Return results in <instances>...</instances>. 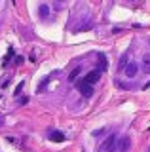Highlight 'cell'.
<instances>
[{
  "label": "cell",
  "mask_w": 150,
  "mask_h": 152,
  "mask_svg": "<svg viewBox=\"0 0 150 152\" xmlns=\"http://www.w3.org/2000/svg\"><path fill=\"white\" fill-rule=\"evenodd\" d=\"M97 59H99L97 70H99V72H105V70L108 69V59H106V55L105 53H99V55H97Z\"/></svg>",
  "instance_id": "5b68a950"
},
{
  "label": "cell",
  "mask_w": 150,
  "mask_h": 152,
  "mask_svg": "<svg viewBox=\"0 0 150 152\" xmlns=\"http://www.w3.org/2000/svg\"><path fill=\"white\" fill-rule=\"evenodd\" d=\"M38 13H40V17H48V15H50V6H46V4H40Z\"/></svg>",
  "instance_id": "9c48e42d"
},
{
  "label": "cell",
  "mask_w": 150,
  "mask_h": 152,
  "mask_svg": "<svg viewBox=\"0 0 150 152\" xmlns=\"http://www.w3.org/2000/svg\"><path fill=\"white\" fill-rule=\"evenodd\" d=\"M61 4H63V0H55V8H61Z\"/></svg>",
  "instance_id": "4fadbf2b"
},
{
  "label": "cell",
  "mask_w": 150,
  "mask_h": 152,
  "mask_svg": "<svg viewBox=\"0 0 150 152\" xmlns=\"http://www.w3.org/2000/svg\"><path fill=\"white\" fill-rule=\"evenodd\" d=\"M129 146H131V139L127 135L122 137V139H118V152H127Z\"/></svg>",
  "instance_id": "277c9868"
},
{
  "label": "cell",
  "mask_w": 150,
  "mask_h": 152,
  "mask_svg": "<svg viewBox=\"0 0 150 152\" xmlns=\"http://www.w3.org/2000/svg\"><path fill=\"white\" fill-rule=\"evenodd\" d=\"M50 139L55 141V142H61V141L65 139V135H63L61 131H51V133H50Z\"/></svg>",
  "instance_id": "52a82bcc"
},
{
  "label": "cell",
  "mask_w": 150,
  "mask_h": 152,
  "mask_svg": "<svg viewBox=\"0 0 150 152\" xmlns=\"http://www.w3.org/2000/svg\"><path fill=\"white\" fill-rule=\"evenodd\" d=\"M144 88H150V82H148V84H146V86H144Z\"/></svg>",
  "instance_id": "5bb4252c"
},
{
  "label": "cell",
  "mask_w": 150,
  "mask_h": 152,
  "mask_svg": "<svg viewBox=\"0 0 150 152\" xmlns=\"http://www.w3.org/2000/svg\"><path fill=\"white\" fill-rule=\"evenodd\" d=\"M143 70L146 74H150V53H146L143 57Z\"/></svg>",
  "instance_id": "ba28073f"
},
{
  "label": "cell",
  "mask_w": 150,
  "mask_h": 152,
  "mask_svg": "<svg viewBox=\"0 0 150 152\" xmlns=\"http://www.w3.org/2000/svg\"><path fill=\"white\" fill-rule=\"evenodd\" d=\"M137 70H139V65H137V61H129L127 65H125V69H124V72L127 78H133L135 74H137Z\"/></svg>",
  "instance_id": "3957f363"
},
{
  "label": "cell",
  "mask_w": 150,
  "mask_h": 152,
  "mask_svg": "<svg viewBox=\"0 0 150 152\" xmlns=\"http://www.w3.org/2000/svg\"><path fill=\"white\" fill-rule=\"evenodd\" d=\"M78 72H80V66H78L76 70H72V72H70V76H68V80H70V82H74V80H76V76H78Z\"/></svg>",
  "instance_id": "30bf717a"
},
{
  "label": "cell",
  "mask_w": 150,
  "mask_h": 152,
  "mask_svg": "<svg viewBox=\"0 0 150 152\" xmlns=\"http://www.w3.org/2000/svg\"><path fill=\"white\" fill-rule=\"evenodd\" d=\"M99 76H101V72H99V70H91V72H87L86 74V78H84V80H86V82L87 84H95L97 82V80H99Z\"/></svg>",
  "instance_id": "8992f818"
},
{
  "label": "cell",
  "mask_w": 150,
  "mask_h": 152,
  "mask_svg": "<svg viewBox=\"0 0 150 152\" xmlns=\"http://www.w3.org/2000/svg\"><path fill=\"white\" fill-rule=\"evenodd\" d=\"M78 89H80V93L84 95V97H91V95H93V86H91V84H87L86 80L78 82Z\"/></svg>",
  "instance_id": "7a4b0ae2"
},
{
  "label": "cell",
  "mask_w": 150,
  "mask_h": 152,
  "mask_svg": "<svg viewBox=\"0 0 150 152\" xmlns=\"http://www.w3.org/2000/svg\"><path fill=\"white\" fill-rule=\"evenodd\" d=\"M103 148H105V152H116V150H118V135H116V133H112L108 139L105 141Z\"/></svg>",
  "instance_id": "6da1fadb"
},
{
  "label": "cell",
  "mask_w": 150,
  "mask_h": 152,
  "mask_svg": "<svg viewBox=\"0 0 150 152\" xmlns=\"http://www.w3.org/2000/svg\"><path fill=\"white\" fill-rule=\"evenodd\" d=\"M125 59H127V55H124L120 59V69H125V65H127V61H125Z\"/></svg>",
  "instance_id": "8fae6325"
},
{
  "label": "cell",
  "mask_w": 150,
  "mask_h": 152,
  "mask_svg": "<svg viewBox=\"0 0 150 152\" xmlns=\"http://www.w3.org/2000/svg\"><path fill=\"white\" fill-rule=\"evenodd\" d=\"M23 86H25V82H21V84H19V86H17V88H15V95H17V93H19V91H21V89H23Z\"/></svg>",
  "instance_id": "7c38bea8"
}]
</instances>
